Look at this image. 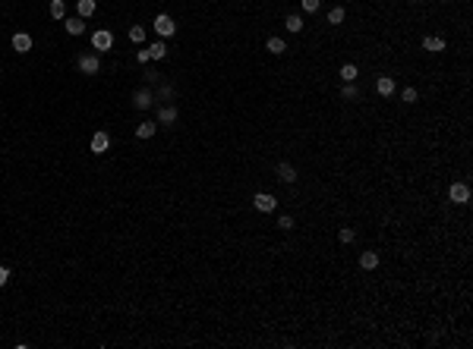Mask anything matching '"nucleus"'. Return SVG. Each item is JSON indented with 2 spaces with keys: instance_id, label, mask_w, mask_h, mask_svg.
<instances>
[{
  "instance_id": "1",
  "label": "nucleus",
  "mask_w": 473,
  "mask_h": 349,
  "mask_svg": "<svg viewBox=\"0 0 473 349\" xmlns=\"http://www.w3.org/2000/svg\"><path fill=\"white\" fill-rule=\"evenodd\" d=\"M448 198L454 201V205H467L470 201V186L467 183H451L448 186Z\"/></svg>"
},
{
  "instance_id": "2",
  "label": "nucleus",
  "mask_w": 473,
  "mask_h": 349,
  "mask_svg": "<svg viewBox=\"0 0 473 349\" xmlns=\"http://www.w3.org/2000/svg\"><path fill=\"white\" fill-rule=\"evenodd\" d=\"M252 205H256V211L271 214V211L278 208V198H275V195H268V192H259V195H252Z\"/></svg>"
},
{
  "instance_id": "3",
  "label": "nucleus",
  "mask_w": 473,
  "mask_h": 349,
  "mask_svg": "<svg viewBox=\"0 0 473 349\" xmlns=\"http://www.w3.org/2000/svg\"><path fill=\"white\" fill-rule=\"evenodd\" d=\"M92 48L95 51H111L114 48V35H111L108 29H98L95 35H92Z\"/></svg>"
},
{
  "instance_id": "4",
  "label": "nucleus",
  "mask_w": 473,
  "mask_h": 349,
  "mask_svg": "<svg viewBox=\"0 0 473 349\" xmlns=\"http://www.w3.org/2000/svg\"><path fill=\"white\" fill-rule=\"evenodd\" d=\"M151 29H155L158 35L168 38V35H174V32H177V22H174L170 16H164V13H161V16H155V25H151Z\"/></svg>"
},
{
  "instance_id": "5",
  "label": "nucleus",
  "mask_w": 473,
  "mask_h": 349,
  "mask_svg": "<svg viewBox=\"0 0 473 349\" xmlns=\"http://www.w3.org/2000/svg\"><path fill=\"white\" fill-rule=\"evenodd\" d=\"M79 70H82L85 76H95V72L101 70V63H98L95 53H82V57H79Z\"/></svg>"
},
{
  "instance_id": "6",
  "label": "nucleus",
  "mask_w": 473,
  "mask_h": 349,
  "mask_svg": "<svg viewBox=\"0 0 473 349\" xmlns=\"http://www.w3.org/2000/svg\"><path fill=\"white\" fill-rule=\"evenodd\" d=\"M111 148V136H108V132H95V136H92V151H95V154H104V151H108Z\"/></svg>"
},
{
  "instance_id": "7",
  "label": "nucleus",
  "mask_w": 473,
  "mask_h": 349,
  "mask_svg": "<svg viewBox=\"0 0 473 349\" xmlns=\"http://www.w3.org/2000/svg\"><path fill=\"white\" fill-rule=\"evenodd\" d=\"M275 173H278V179H281V183H287V186H290V183H297V170H294L290 164H284V160L275 167Z\"/></svg>"
},
{
  "instance_id": "8",
  "label": "nucleus",
  "mask_w": 473,
  "mask_h": 349,
  "mask_svg": "<svg viewBox=\"0 0 473 349\" xmlns=\"http://www.w3.org/2000/svg\"><path fill=\"white\" fill-rule=\"evenodd\" d=\"M423 51H429V53H442V51H445V38H438V35H426V38H423Z\"/></svg>"
},
{
  "instance_id": "9",
  "label": "nucleus",
  "mask_w": 473,
  "mask_h": 349,
  "mask_svg": "<svg viewBox=\"0 0 473 349\" xmlns=\"http://www.w3.org/2000/svg\"><path fill=\"white\" fill-rule=\"evenodd\" d=\"M376 91H378L382 98L395 95V79H391V76H378V79H376Z\"/></svg>"
},
{
  "instance_id": "10",
  "label": "nucleus",
  "mask_w": 473,
  "mask_h": 349,
  "mask_svg": "<svg viewBox=\"0 0 473 349\" xmlns=\"http://www.w3.org/2000/svg\"><path fill=\"white\" fill-rule=\"evenodd\" d=\"M13 51H19V53L32 51V38L25 35V32H16V35H13Z\"/></svg>"
},
{
  "instance_id": "11",
  "label": "nucleus",
  "mask_w": 473,
  "mask_h": 349,
  "mask_svg": "<svg viewBox=\"0 0 473 349\" xmlns=\"http://www.w3.org/2000/svg\"><path fill=\"white\" fill-rule=\"evenodd\" d=\"M63 29L70 32V35H82V32H85V19L82 16H73V19H66V22H63Z\"/></svg>"
},
{
  "instance_id": "12",
  "label": "nucleus",
  "mask_w": 473,
  "mask_h": 349,
  "mask_svg": "<svg viewBox=\"0 0 473 349\" xmlns=\"http://www.w3.org/2000/svg\"><path fill=\"white\" fill-rule=\"evenodd\" d=\"M359 267H363V271H376L378 267V252H363L359 255Z\"/></svg>"
},
{
  "instance_id": "13",
  "label": "nucleus",
  "mask_w": 473,
  "mask_h": 349,
  "mask_svg": "<svg viewBox=\"0 0 473 349\" xmlns=\"http://www.w3.org/2000/svg\"><path fill=\"white\" fill-rule=\"evenodd\" d=\"M155 129H158V126L151 123V120H145V123L136 126V136H139V139H151V136H155Z\"/></svg>"
},
{
  "instance_id": "14",
  "label": "nucleus",
  "mask_w": 473,
  "mask_h": 349,
  "mask_svg": "<svg viewBox=\"0 0 473 349\" xmlns=\"http://www.w3.org/2000/svg\"><path fill=\"white\" fill-rule=\"evenodd\" d=\"M136 107H139V110H149V107H151V91L149 88L136 91Z\"/></svg>"
},
{
  "instance_id": "15",
  "label": "nucleus",
  "mask_w": 473,
  "mask_h": 349,
  "mask_svg": "<svg viewBox=\"0 0 473 349\" xmlns=\"http://www.w3.org/2000/svg\"><path fill=\"white\" fill-rule=\"evenodd\" d=\"M76 10H79V16H82V19H89L92 13H95V0H79Z\"/></svg>"
},
{
  "instance_id": "16",
  "label": "nucleus",
  "mask_w": 473,
  "mask_h": 349,
  "mask_svg": "<svg viewBox=\"0 0 473 349\" xmlns=\"http://www.w3.org/2000/svg\"><path fill=\"white\" fill-rule=\"evenodd\" d=\"M149 57H151V60H164V57H168V48H164L161 41H155V44L149 48Z\"/></svg>"
},
{
  "instance_id": "17",
  "label": "nucleus",
  "mask_w": 473,
  "mask_h": 349,
  "mask_svg": "<svg viewBox=\"0 0 473 349\" xmlns=\"http://www.w3.org/2000/svg\"><path fill=\"white\" fill-rule=\"evenodd\" d=\"M158 120H161V123H174L177 120V107H161V113H158Z\"/></svg>"
},
{
  "instance_id": "18",
  "label": "nucleus",
  "mask_w": 473,
  "mask_h": 349,
  "mask_svg": "<svg viewBox=\"0 0 473 349\" xmlns=\"http://www.w3.org/2000/svg\"><path fill=\"white\" fill-rule=\"evenodd\" d=\"M357 76H359V72H357L354 63H344V66H341V79H344V82H354Z\"/></svg>"
},
{
  "instance_id": "19",
  "label": "nucleus",
  "mask_w": 473,
  "mask_h": 349,
  "mask_svg": "<svg viewBox=\"0 0 473 349\" xmlns=\"http://www.w3.org/2000/svg\"><path fill=\"white\" fill-rule=\"evenodd\" d=\"M271 53H284L287 51V44H284V38H268V44H265Z\"/></svg>"
},
{
  "instance_id": "20",
  "label": "nucleus",
  "mask_w": 473,
  "mask_h": 349,
  "mask_svg": "<svg viewBox=\"0 0 473 349\" xmlns=\"http://www.w3.org/2000/svg\"><path fill=\"white\" fill-rule=\"evenodd\" d=\"M284 25H287V32H303V19H300L297 13H294V16H287V19H284Z\"/></svg>"
},
{
  "instance_id": "21",
  "label": "nucleus",
  "mask_w": 473,
  "mask_h": 349,
  "mask_svg": "<svg viewBox=\"0 0 473 349\" xmlns=\"http://www.w3.org/2000/svg\"><path fill=\"white\" fill-rule=\"evenodd\" d=\"M344 16H347V13H344V6H335V10L328 13V22H331V25H341Z\"/></svg>"
},
{
  "instance_id": "22",
  "label": "nucleus",
  "mask_w": 473,
  "mask_h": 349,
  "mask_svg": "<svg viewBox=\"0 0 473 349\" xmlns=\"http://www.w3.org/2000/svg\"><path fill=\"white\" fill-rule=\"evenodd\" d=\"M51 16H54V19H63V16H66L63 0H51Z\"/></svg>"
},
{
  "instance_id": "23",
  "label": "nucleus",
  "mask_w": 473,
  "mask_h": 349,
  "mask_svg": "<svg viewBox=\"0 0 473 349\" xmlns=\"http://www.w3.org/2000/svg\"><path fill=\"white\" fill-rule=\"evenodd\" d=\"M130 41L132 44H142L145 41V29H142V25H132V29H130Z\"/></svg>"
},
{
  "instance_id": "24",
  "label": "nucleus",
  "mask_w": 473,
  "mask_h": 349,
  "mask_svg": "<svg viewBox=\"0 0 473 349\" xmlns=\"http://www.w3.org/2000/svg\"><path fill=\"white\" fill-rule=\"evenodd\" d=\"M278 227H281L284 233H287V230H294V217H290V214H281V217H278Z\"/></svg>"
},
{
  "instance_id": "25",
  "label": "nucleus",
  "mask_w": 473,
  "mask_h": 349,
  "mask_svg": "<svg viewBox=\"0 0 473 349\" xmlns=\"http://www.w3.org/2000/svg\"><path fill=\"white\" fill-rule=\"evenodd\" d=\"M338 239H341V243H354V239H357V233L350 230V227H344V230L338 233Z\"/></svg>"
},
{
  "instance_id": "26",
  "label": "nucleus",
  "mask_w": 473,
  "mask_h": 349,
  "mask_svg": "<svg viewBox=\"0 0 473 349\" xmlns=\"http://www.w3.org/2000/svg\"><path fill=\"white\" fill-rule=\"evenodd\" d=\"M404 104H414V101H416V88H404Z\"/></svg>"
},
{
  "instance_id": "27",
  "label": "nucleus",
  "mask_w": 473,
  "mask_h": 349,
  "mask_svg": "<svg viewBox=\"0 0 473 349\" xmlns=\"http://www.w3.org/2000/svg\"><path fill=\"white\" fill-rule=\"evenodd\" d=\"M319 3H322V0H303V10H306V13H316Z\"/></svg>"
},
{
  "instance_id": "28",
  "label": "nucleus",
  "mask_w": 473,
  "mask_h": 349,
  "mask_svg": "<svg viewBox=\"0 0 473 349\" xmlns=\"http://www.w3.org/2000/svg\"><path fill=\"white\" fill-rule=\"evenodd\" d=\"M357 95H359L357 85H347V88H344V98H347V101H350V98H357Z\"/></svg>"
},
{
  "instance_id": "29",
  "label": "nucleus",
  "mask_w": 473,
  "mask_h": 349,
  "mask_svg": "<svg viewBox=\"0 0 473 349\" xmlns=\"http://www.w3.org/2000/svg\"><path fill=\"white\" fill-rule=\"evenodd\" d=\"M6 280H10V271H6V267L0 264V286H6Z\"/></svg>"
},
{
  "instance_id": "30",
  "label": "nucleus",
  "mask_w": 473,
  "mask_h": 349,
  "mask_svg": "<svg viewBox=\"0 0 473 349\" xmlns=\"http://www.w3.org/2000/svg\"><path fill=\"white\" fill-rule=\"evenodd\" d=\"M136 60H139V63H149L151 57H149V51H139V53H136Z\"/></svg>"
}]
</instances>
